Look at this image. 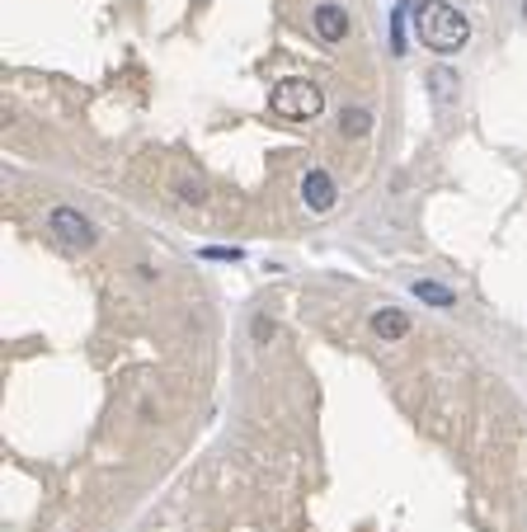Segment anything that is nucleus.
<instances>
[{
	"label": "nucleus",
	"instance_id": "nucleus-1",
	"mask_svg": "<svg viewBox=\"0 0 527 532\" xmlns=\"http://www.w3.org/2000/svg\"><path fill=\"white\" fill-rule=\"evenodd\" d=\"M409 14H415V38L428 53L448 57V53H461V47L471 43V20L452 0H409Z\"/></svg>",
	"mask_w": 527,
	"mask_h": 532
},
{
	"label": "nucleus",
	"instance_id": "nucleus-2",
	"mask_svg": "<svg viewBox=\"0 0 527 532\" xmlns=\"http://www.w3.org/2000/svg\"><path fill=\"white\" fill-rule=\"evenodd\" d=\"M269 109L278 113V119H288V123H311L325 109V90L316 86V80H302V76L278 80V86L269 90Z\"/></svg>",
	"mask_w": 527,
	"mask_h": 532
},
{
	"label": "nucleus",
	"instance_id": "nucleus-3",
	"mask_svg": "<svg viewBox=\"0 0 527 532\" xmlns=\"http://www.w3.org/2000/svg\"><path fill=\"white\" fill-rule=\"evenodd\" d=\"M47 236H53L61 250H71V255L90 250V245L99 241V236H94V222H90L80 208H66V203L47 212Z\"/></svg>",
	"mask_w": 527,
	"mask_h": 532
},
{
	"label": "nucleus",
	"instance_id": "nucleus-4",
	"mask_svg": "<svg viewBox=\"0 0 527 532\" xmlns=\"http://www.w3.org/2000/svg\"><path fill=\"white\" fill-rule=\"evenodd\" d=\"M335 198H339V189H335V175H329V170H306L302 175V203L311 212H329V208H335Z\"/></svg>",
	"mask_w": 527,
	"mask_h": 532
},
{
	"label": "nucleus",
	"instance_id": "nucleus-5",
	"mask_svg": "<svg viewBox=\"0 0 527 532\" xmlns=\"http://www.w3.org/2000/svg\"><path fill=\"white\" fill-rule=\"evenodd\" d=\"M311 24H316L320 43H344V38H349V14H344V5H335V0H325V5H316V14H311Z\"/></svg>",
	"mask_w": 527,
	"mask_h": 532
},
{
	"label": "nucleus",
	"instance_id": "nucleus-6",
	"mask_svg": "<svg viewBox=\"0 0 527 532\" xmlns=\"http://www.w3.org/2000/svg\"><path fill=\"white\" fill-rule=\"evenodd\" d=\"M372 335L382 340V344L405 340V335H409V315H405V311H395V307H382V311L372 315Z\"/></svg>",
	"mask_w": 527,
	"mask_h": 532
},
{
	"label": "nucleus",
	"instance_id": "nucleus-7",
	"mask_svg": "<svg viewBox=\"0 0 527 532\" xmlns=\"http://www.w3.org/2000/svg\"><path fill=\"white\" fill-rule=\"evenodd\" d=\"M409 292L419 297V302H428V307H438V311H448V307H457V292L452 288H442V282H434V278H415L409 282Z\"/></svg>",
	"mask_w": 527,
	"mask_h": 532
},
{
	"label": "nucleus",
	"instance_id": "nucleus-8",
	"mask_svg": "<svg viewBox=\"0 0 527 532\" xmlns=\"http://www.w3.org/2000/svg\"><path fill=\"white\" fill-rule=\"evenodd\" d=\"M428 94H434L438 109H448L457 99V76L448 71V66H434V71H428Z\"/></svg>",
	"mask_w": 527,
	"mask_h": 532
},
{
	"label": "nucleus",
	"instance_id": "nucleus-9",
	"mask_svg": "<svg viewBox=\"0 0 527 532\" xmlns=\"http://www.w3.org/2000/svg\"><path fill=\"white\" fill-rule=\"evenodd\" d=\"M339 132H349V137H368V132H372V113L368 109H344L339 113Z\"/></svg>",
	"mask_w": 527,
	"mask_h": 532
},
{
	"label": "nucleus",
	"instance_id": "nucleus-10",
	"mask_svg": "<svg viewBox=\"0 0 527 532\" xmlns=\"http://www.w3.org/2000/svg\"><path fill=\"white\" fill-rule=\"evenodd\" d=\"M198 255H203V259H217V264H240V259H245L240 245H203Z\"/></svg>",
	"mask_w": 527,
	"mask_h": 532
},
{
	"label": "nucleus",
	"instance_id": "nucleus-11",
	"mask_svg": "<svg viewBox=\"0 0 527 532\" xmlns=\"http://www.w3.org/2000/svg\"><path fill=\"white\" fill-rule=\"evenodd\" d=\"M405 5H409V0H401V10L391 14V53L395 57L405 53Z\"/></svg>",
	"mask_w": 527,
	"mask_h": 532
},
{
	"label": "nucleus",
	"instance_id": "nucleus-12",
	"mask_svg": "<svg viewBox=\"0 0 527 532\" xmlns=\"http://www.w3.org/2000/svg\"><path fill=\"white\" fill-rule=\"evenodd\" d=\"M250 330H255V340H259V344H269V340H273V330H278V325L269 321V315H255V325H250Z\"/></svg>",
	"mask_w": 527,
	"mask_h": 532
},
{
	"label": "nucleus",
	"instance_id": "nucleus-13",
	"mask_svg": "<svg viewBox=\"0 0 527 532\" xmlns=\"http://www.w3.org/2000/svg\"><path fill=\"white\" fill-rule=\"evenodd\" d=\"M179 198H184V203H203V184H198V179H193V184H179Z\"/></svg>",
	"mask_w": 527,
	"mask_h": 532
},
{
	"label": "nucleus",
	"instance_id": "nucleus-14",
	"mask_svg": "<svg viewBox=\"0 0 527 532\" xmlns=\"http://www.w3.org/2000/svg\"><path fill=\"white\" fill-rule=\"evenodd\" d=\"M523 24H527V0H523Z\"/></svg>",
	"mask_w": 527,
	"mask_h": 532
}]
</instances>
